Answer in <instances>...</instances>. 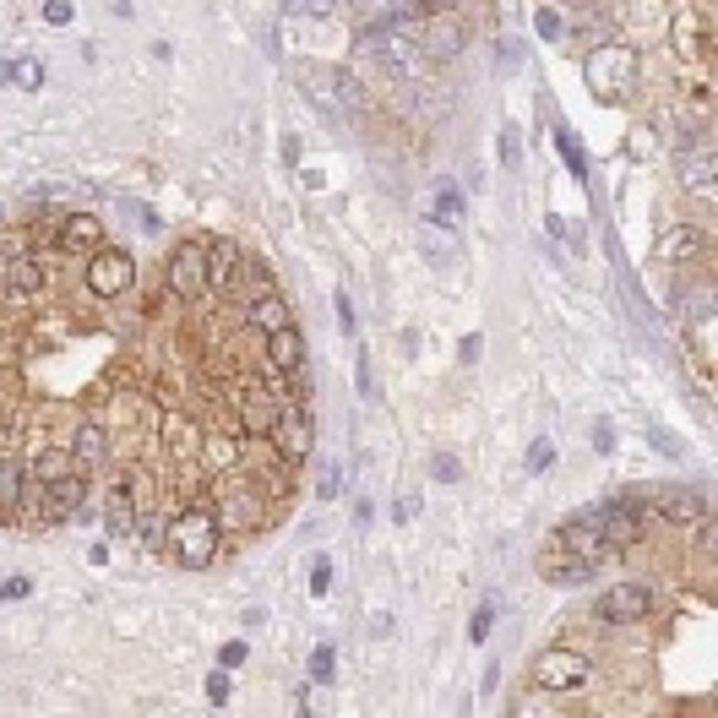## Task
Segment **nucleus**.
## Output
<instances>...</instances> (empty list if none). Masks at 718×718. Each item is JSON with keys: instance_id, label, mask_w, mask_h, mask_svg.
Here are the masks:
<instances>
[{"instance_id": "22", "label": "nucleus", "mask_w": 718, "mask_h": 718, "mask_svg": "<svg viewBox=\"0 0 718 718\" xmlns=\"http://www.w3.org/2000/svg\"><path fill=\"white\" fill-rule=\"evenodd\" d=\"M71 457H76L82 468H98V462L110 457V436H104V425L82 419V425H76V436H71Z\"/></svg>"}, {"instance_id": "37", "label": "nucleus", "mask_w": 718, "mask_h": 718, "mask_svg": "<svg viewBox=\"0 0 718 718\" xmlns=\"http://www.w3.org/2000/svg\"><path fill=\"white\" fill-rule=\"evenodd\" d=\"M675 50H680V55H703V39H697V28H686V22H680V28H675Z\"/></svg>"}, {"instance_id": "41", "label": "nucleus", "mask_w": 718, "mask_h": 718, "mask_svg": "<svg viewBox=\"0 0 718 718\" xmlns=\"http://www.w3.org/2000/svg\"><path fill=\"white\" fill-rule=\"evenodd\" d=\"M648 441H653V447H658L664 457H680V441H675L669 430H658V425H648Z\"/></svg>"}, {"instance_id": "42", "label": "nucleus", "mask_w": 718, "mask_h": 718, "mask_svg": "<svg viewBox=\"0 0 718 718\" xmlns=\"http://www.w3.org/2000/svg\"><path fill=\"white\" fill-rule=\"evenodd\" d=\"M28 593H33V583H28V577H6V583H0V604H11V599H28Z\"/></svg>"}, {"instance_id": "3", "label": "nucleus", "mask_w": 718, "mask_h": 718, "mask_svg": "<svg viewBox=\"0 0 718 718\" xmlns=\"http://www.w3.org/2000/svg\"><path fill=\"white\" fill-rule=\"evenodd\" d=\"M599 533H604V550H610V555L637 550L643 533H648V522H643V490H626V496L604 501V507H599Z\"/></svg>"}, {"instance_id": "23", "label": "nucleus", "mask_w": 718, "mask_h": 718, "mask_svg": "<svg viewBox=\"0 0 718 718\" xmlns=\"http://www.w3.org/2000/svg\"><path fill=\"white\" fill-rule=\"evenodd\" d=\"M212 512H218L223 522H240V528H246V522H257L261 496H257V490H246V485H229V490L218 496V507H212Z\"/></svg>"}, {"instance_id": "30", "label": "nucleus", "mask_w": 718, "mask_h": 718, "mask_svg": "<svg viewBox=\"0 0 718 718\" xmlns=\"http://www.w3.org/2000/svg\"><path fill=\"white\" fill-rule=\"evenodd\" d=\"M533 28H539V39H550V44H555V39L566 33V17H561V11H550V6H539V17H533Z\"/></svg>"}, {"instance_id": "25", "label": "nucleus", "mask_w": 718, "mask_h": 718, "mask_svg": "<svg viewBox=\"0 0 718 718\" xmlns=\"http://www.w3.org/2000/svg\"><path fill=\"white\" fill-rule=\"evenodd\" d=\"M22 479H28V468L17 457H0V518H11L22 507Z\"/></svg>"}, {"instance_id": "40", "label": "nucleus", "mask_w": 718, "mask_h": 718, "mask_svg": "<svg viewBox=\"0 0 718 718\" xmlns=\"http://www.w3.org/2000/svg\"><path fill=\"white\" fill-rule=\"evenodd\" d=\"M326 587H332V561H326V555H322V561H316V566H311V593H316V599H322Z\"/></svg>"}, {"instance_id": "36", "label": "nucleus", "mask_w": 718, "mask_h": 718, "mask_svg": "<svg viewBox=\"0 0 718 718\" xmlns=\"http://www.w3.org/2000/svg\"><path fill=\"white\" fill-rule=\"evenodd\" d=\"M376 6H382V17H425L419 0H376Z\"/></svg>"}, {"instance_id": "5", "label": "nucleus", "mask_w": 718, "mask_h": 718, "mask_svg": "<svg viewBox=\"0 0 718 718\" xmlns=\"http://www.w3.org/2000/svg\"><path fill=\"white\" fill-rule=\"evenodd\" d=\"M267 441H272V452L283 457V462H305V457H311V447H316L311 408H305V403H278V419H272Z\"/></svg>"}, {"instance_id": "38", "label": "nucleus", "mask_w": 718, "mask_h": 718, "mask_svg": "<svg viewBox=\"0 0 718 718\" xmlns=\"http://www.w3.org/2000/svg\"><path fill=\"white\" fill-rule=\"evenodd\" d=\"M207 697H212L218 708L229 703V669H212V675H207Z\"/></svg>"}, {"instance_id": "9", "label": "nucleus", "mask_w": 718, "mask_h": 718, "mask_svg": "<svg viewBox=\"0 0 718 718\" xmlns=\"http://www.w3.org/2000/svg\"><path fill=\"white\" fill-rule=\"evenodd\" d=\"M555 544H561V550H572V555H583L593 572H599L604 561H615V555L604 550V533H599V507H593V512H583V518L561 522V528H555Z\"/></svg>"}, {"instance_id": "29", "label": "nucleus", "mask_w": 718, "mask_h": 718, "mask_svg": "<svg viewBox=\"0 0 718 718\" xmlns=\"http://www.w3.org/2000/svg\"><path fill=\"white\" fill-rule=\"evenodd\" d=\"M294 17H337L343 11V0H283Z\"/></svg>"}, {"instance_id": "27", "label": "nucleus", "mask_w": 718, "mask_h": 718, "mask_svg": "<svg viewBox=\"0 0 718 718\" xmlns=\"http://www.w3.org/2000/svg\"><path fill=\"white\" fill-rule=\"evenodd\" d=\"M430 218L452 229L457 218H462V191H457V186H441V191H436V207H430Z\"/></svg>"}, {"instance_id": "39", "label": "nucleus", "mask_w": 718, "mask_h": 718, "mask_svg": "<svg viewBox=\"0 0 718 718\" xmlns=\"http://www.w3.org/2000/svg\"><path fill=\"white\" fill-rule=\"evenodd\" d=\"M44 22H50V28H65V22H71V0H44Z\"/></svg>"}, {"instance_id": "35", "label": "nucleus", "mask_w": 718, "mask_h": 718, "mask_svg": "<svg viewBox=\"0 0 718 718\" xmlns=\"http://www.w3.org/2000/svg\"><path fill=\"white\" fill-rule=\"evenodd\" d=\"M11 82H22V87H39V82H44V65H39V61H17V65H11Z\"/></svg>"}, {"instance_id": "13", "label": "nucleus", "mask_w": 718, "mask_h": 718, "mask_svg": "<svg viewBox=\"0 0 718 718\" xmlns=\"http://www.w3.org/2000/svg\"><path fill=\"white\" fill-rule=\"evenodd\" d=\"M539 572H544V583H561V587H577L593 577V566H587L583 555H572V550H561L555 539L544 544V561H539Z\"/></svg>"}, {"instance_id": "24", "label": "nucleus", "mask_w": 718, "mask_h": 718, "mask_svg": "<svg viewBox=\"0 0 718 718\" xmlns=\"http://www.w3.org/2000/svg\"><path fill=\"white\" fill-rule=\"evenodd\" d=\"M76 468H82V462L71 457V447H44V452L33 457V468H28V474H33L39 485H55V479L76 474Z\"/></svg>"}, {"instance_id": "31", "label": "nucleus", "mask_w": 718, "mask_h": 718, "mask_svg": "<svg viewBox=\"0 0 718 718\" xmlns=\"http://www.w3.org/2000/svg\"><path fill=\"white\" fill-rule=\"evenodd\" d=\"M332 675H337V658H332V648H316V653H311V680H316V686H332Z\"/></svg>"}, {"instance_id": "11", "label": "nucleus", "mask_w": 718, "mask_h": 718, "mask_svg": "<svg viewBox=\"0 0 718 718\" xmlns=\"http://www.w3.org/2000/svg\"><path fill=\"white\" fill-rule=\"evenodd\" d=\"M164 278H169V294H180V300H201V294H207V251H201L196 240H186V246L169 257Z\"/></svg>"}, {"instance_id": "15", "label": "nucleus", "mask_w": 718, "mask_h": 718, "mask_svg": "<svg viewBox=\"0 0 718 718\" xmlns=\"http://www.w3.org/2000/svg\"><path fill=\"white\" fill-rule=\"evenodd\" d=\"M267 289H272L267 261L251 257V251H240V261H235V272H229V289H223V294H235V300L246 305V300H257V294H267Z\"/></svg>"}, {"instance_id": "44", "label": "nucleus", "mask_w": 718, "mask_h": 718, "mask_svg": "<svg viewBox=\"0 0 718 718\" xmlns=\"http://www.w3.org/2000/svg\"><path fill=\"white\" fill-rule=\"evenodd\" d=\"M207 457L229 468V462H235V441H207Z\"/></svg>"}, {"instance_id": "34", "label": "nucleus", "mask_w": 718, "mask_h": 718, "mask_svg": "<svg viewBox=\"0 0 718 718\" xmlns=\"http://www.w3.org/2000/svg\"><path fill=\"white\" fill-rule=\"evenodd\" d=\"M430 474H436L441 485H457V479H462V462H457L452 452H441V457H436V462H430Z\"/></svg>"}, {"instance_id": "26", "label": "nucleus", "mask_w": 718, "mask_h": 718, "mask_svg": "<svg viewBox=\"0 0 718 718\" xmlns=\"http://www.w3.org/2000/svg\"><path fill=\"white\" fill-rule=\"evenodd\" d=\"M555 147H561V158H566V169L577 175V180H587V153H583V142L572 136L566 126H555Z\"/></svg>"}, {"instance_id": "19", "label": "nucleus", "mask_w": 718, "mask_h": 718, "mask_svg": "<svg viewBox=\"0 0 718 718\" xmlns=\"http://www.w3.org/2000/svg\"><path fill=\"white\" fill-rule=\"evenodd\" d=\"M55 246L61 251H98L104 246V223L93 212H71L61 229H55Z\"/></svg>"}, {"instance_id": "18", "label": "nucleus", "mask_w": 718, "mask_h": 718, "mask_svg": "<svg viewBox=\"0 0 718 718\" xmlns=\"http://www.w3.org/2000/svg\"><path fill=\"white\" fill-rule=\"evenodd\" d=\"M246 322L267 337V332H278V326H294V311H289V300H283L278 289H267L257 300H246Z\"/></svg>"}, {"instance_id": "7", "label": "nucleus", "mask_w": 718, "mask_h": 718, "mask_svg": "<svg viewBox=\"0 0 718 718\" xmlns=\"http://www.w3.org/2000/svg\"><path fill=\"white\" fill-rule=\"evenodd\" d=\"M643 507H653L664 522L675 528H697L708 518V496L691 490V485H658V490H643Z\"/></svg>"}, {"instance_id": "14", "label": "nucleus", "mask_w": 718, "mask_h": 718, "mask_svg": "<svg viewBox=\"0 0 718 718\" xmlns=\"http://www.w3.org/2000/svg\"><path fill=\"white\" fill-rule=\"evenodd\" d=\"M267 365H272L278 376H294V371L305 365V337H300V326L267 332Z\"/></svg>"}, {"instance_id": "32", "label": "nucleus", "mask_w": 718, "mask_h": 718, "mask_svg": "<svg viewBox=\"0 0 718 718\" xmlns=\"http://www.w3.org/2000/svg\"><path fill=\"white\" fill-rule=\"evenodd\" d=\"M550 462H555V441H544V436H539V441L528 447V474H544Z\"/></svg>"}, {"instance_id": "17", "label": "nucleus", "mask_w": 718, "mask_h": 718, "mask_svg": "<svg viewBox=\"0 0 718 718\" xmlns=\"http://www.w3.org/2000/svg\"><path fill=\"white\" fill-rule=\"evenodd\" d=\"M44 496H50V522L61 518H76L82 512V501H87V474L76 468V474H65L55 485H44Z\"/></svg>"}, {"instance_id": "45", "label": "nucleus", "mask_w": 718, "mask_h": 718, "mask_svg": "<svg viewBox=\"0 0 718 718\" xmlns=\"http://www.w3.org/2000/svg\"><path fill=\"white\" fill-rule=\"evenodd\" d=\"M457 360L474 365V360H479V337H462V343H457Z\"/></svg>"}, {"instance_id": "48", "label": "nucleus", "mask_w": 718, "mask_h": 718, "mask_svg": "<svg viewBox=\"0 0 718 718\" xmlns=\"http://www.w3.org/2000/svg\"><path fill=\"white\" fill-rule=\"evenodd\" d=\"M337 322H343V332H354V311H348V300L337 294Z\"/></svg>"}, {"instance_id": "4", "label": "nucleus", "mask_w": 718, "mask_h": 718, "mask_svg": "<svg viewBox=\"0 0 718 718\" xmlns=\"http://www.w3.org/2000/svg\"><path fill=\"white\" fill-rule=\"evenodd\" d=\"M587 93L599 98V104H621L626 98V87H632V50H621V44H599L593 55H587Z\"/></svg>"}, {"instance_id": "21", "label": "nucleus", "mask_w": 718, "mask_h": 718, "mask_svg": "<svg viewBox=\"0 0 718 718\" xmlns=\"http://www.w3.org/2000/svg\"><path fill=\"white\" fill-rule=\"evenodd\" d=\"M201 251H207V294H223V289H229V272H235V261H240V246H235V240H207Z\"/></svg>"}, {"instance_id": "47", "label": "nucleus", "mask_w": 718, "mask_h": 718, "mask_svg": "<svg viewBox=\"0 0 718 718\" xmlns=\"http://www.w3.org/2000/svg\"><path fill=\"white\" fill-rule=\"evenodd\" d=\"M360 392H365V397H376V387H371V360H365V354H360Z\"/></svg>"}, {"instance_id": "20", "label": "nucleus", "mask_w": 718, "mask_h": 718, "mask_svg": "<svg viewBox=\"0 0 718 718\" xmlns=\"http://www.w3.org/2000/svg\"><path fill=\"white\" fill-rule=\"evenodd\" d=\"M136 522H142V512H136V496H131V485H115L110 496H104V528L110 533H136Z\"/></svg>"}, {"instance_id": "16", "label": "nucleus", "mask_w": 718, "mask_h": 718, "mask_svg": "<svg viewBox=\"0 0 718 718\" xmlns=\"http://www.w3.org/2000/svg\"><path fill=\"white\" fill-rule=\"evenodd\" d=\"M708 251V240H703V229H691V223H675V229H664V240H658V257L669 261V267H691V261H703Z\"/></svg>"}, {"instance_id": "43", "label": "nucleus", "mask_w": 718, "mask_h": 718, "mask_svg": "<svg viewBox=\"0 0 718 718\" xmlns=\"http://www.w3.org/2000/svg\"><path fill=\"white\" fill-rule=\"evenodd\" d=\"M218 658H223V669H240V664L251 658V648H246V643H229V648L218 653Z\"/></svg>"}, {"instance_id": "50", "label": "nucleus", "mask_w": 718, "mask_h": 718, "mask_svg": "<svg viewBox=\"0 0 718 718\" xmlns=\"http://www.w3.org/2000/svg\"><path fill=\"white\" fill-rule=\"evenodd\" d=\"M6 82H11V61H0V87H6Z\"/></svg>"}, {"instance_id": "49", "label": "nucleus", "mask_w": 718, "mask_h": 718, "mask_svg": "<svg viewBox=\"0 0 718 718\" xmlns=\"http://www.w3.org/2000/svg\"><path fill=\"white\" fill-rule=\"evenodd\" d=\"M419 6H425V17H436V11H452L457 0H419Z\"/></svg>"}, {"instance_id": "1", "label": "nucleus", "mask_w": 718, "mask_h": 718, "mask_svg": "<svg viewBox=\"0 0 718 718\" xmlns=\"http://www.w3.org/2000/svg\"><path fill=\"white\" fill-rule=\"evenodd\" d=\"M164 539H169V550H175V561L180 566H212V555H218V512L212 507H186L180 518L164 528Z\"/></svg>"}, {"instance_id": "28", "label": "nucleus", "mask_w": 718, "mask_h": 718, "mask_svg": "<svg viewBox=\"0 0 718 718\" xmlns=\"http://www.w3.org/2000/svg\"><path fill=\"white\" fill-rule=\"evenodd\" d=\"M496 615H501V604H496V599H485V604L474 610V626H468V643H485V637H490V626H496Z\"/></svg>"}, {"instance_id": "12", "label": "nucleus", "mask_w": 718, "mask_h": 718, "mask_svg": "<svg viewBox=\"0 0 718 718\" xmlns=\"http://www.w3.org/2000/svg\"><path fill=\"white\" fill-rule=\"evenodd\" d=\"M462 44H468V33H462V22L447 17V11H436V17L419 22V50H425V61H457Z\"/></svg>"}, {"instance_id": "8", "label": "nucleus", "mask_w": 718, "mask_h": 718, "mask_svg": "<svg viewBox=\"0 0 718 718\" xmlns=\"http://www.w3.org/2000/svg\"><path fill=\"white\" fill-rule=\"evenodd\" d=\"M599 621H610V626H632V621H648L653 610V587L648 583H615L610 593H599Z\"/></svg>"}, {"instance_id": "33", "label": "nucleus", "mask_w": 718, "mask_h": 718, "mask_svg": "<svg viewBox=\"0 0 718 718\" xmlns=\"http://www.w3.org/2000/svg\"><path fill=\"white\" fill-rule=\"evenodd\" d=\"M496 147H501V164H507V169H518V164H522V142H518V131H501V136H496Z\"/></svg>"}, {"instance_id": "2", "label": "nucleus", "mask_w": 718, "mask_h": 718, "mask_svg": "<svg viewBox=\"0 0 718 718\" xmlns=\"http://www.w3.org/2000/svg\"><path fill=\"white\" fill-rule=\"evenodd\" d=\"M587 675H593V664H587V653H577V648H544L533 664H528V686L544 691V697L583 691Z\"/></svg>"}, {"instance_id": "46", "label": "nucleus", "mask_w": 718, "mask_h": 718, "mask_svg": "<svg viewBox=\"0 0 718 718\" xmlns=\"http://www.w3.org/2000/svg\"><path fill=\"white\" fill-rule=\"evenodd\" d=\"M593 447H599V452H610V447H615V430H610V425H599V430H593Z\"/></svg>"}, {"instance_id": "10", "label": "nucleus", "mask_w": 718, "mask_h": 718, "mask_svg": "<svg viewBox=\"0 0 718 718\" xmlns=\"http://www.w3.org/2000/svg\"><path fill=\"white\" fill-rule=\"evenodd\" d=\"M278 403H283V397H272V392L261 387V382H246V387L235 392L240 436H251V441H267V430H272V419H278Z\"/></svg>"}, {"instance_id": "6", "label": "nucleus", "mask_w": 718, "mask_h": 718, "mask_svg": "<svg viewBox=\"0 0 718 718\" xmlns=\"http://www.w3.org/2000/svg\"><path fill=\"white\" fill-rule=\"evenodd\" d=\"M131 283H136V261H131V251L98 246V251L87 257V294L121 300V294H131Z\"/></svg>"}]
</instances>
